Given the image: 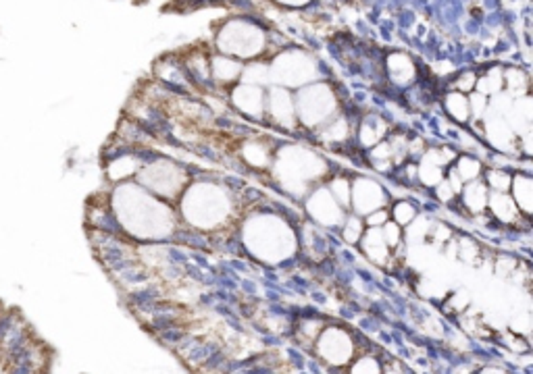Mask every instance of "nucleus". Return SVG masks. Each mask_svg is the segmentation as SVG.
<instances>
[{
  "mask_svg": "<svg viewBox=\"0 0 533 374\" xmlns=\"http://www.w3.org/2000/svg\"><path fill=\"white\" fill-rule=\"evenodd\" d=\"M469 108H471V119H484L490 110V98L479 94V92H471L469 94Z\"/></svg>",
  "mask_w": 533,
  "mask_h": 374,
  "instance_id": "a19ab883",
  "label": "nucleus"
},
{
  "mask_svg": "<svg viewBox=\"0 0 533 374\" xmlns=\"http://www.w3.org/2000/svg\"><path fill=\"white\" fill-rule=\"evenodd\" d=\"M175 210L186 229L208 237L233 231L248 208L236 187L213 177L194 175L177 198Z\"/></svg>",
  "mask_w": 533,
  "mask_h": 374,
  "instance_id": "f03ea898",
  "label": "nucleus"
},
{
  "mask_svg": "<svg viewBox=\"0 0 533 374\" xmlns=\"http://www.w3.org/2000/svg\"><path fill=\"white\" fill-rule=\"evenodd\" d=\"M479 374H509L505 368H498V366H486V368H482Z\"/></svg>",
  "mask_w": 533,
  "mask_h": 374,
  "instance_id": "c03bdc74",
  "label": "nucleus"
},
{
  "mask_svg": "<svg viewBox=\"0 0 533 374\" xmlns=\"http://www.w3.org/2000/svg\"><path fill=\"white\" fill-rule=\"evenodd\" d=\"M486 214L490 216V221L498 223L500 227H511L517 229L521 223H530L517 208V204L513 202V198L509 194H490L488 198V210Z\"/></svg>",
  "mask_w": 533,
  "mask_h": 374,
  "instance_id": "4be33fe9",
  "label": "nucleus"
},
{
  "mask_svg": "<svg viewBox=\"0 0 533 374\" xmlns=\"http://www.w3.org/2000/svg\"><path fill=\"white\" fill-rule=\"evenodd\" d=\"M267 2H271L279 8H286V10H304L315 0H267Z\"/></svg>",
  "mask_w": 533,
  "mask_h": 374,
  "instance_id": "37998d69",
  "label": "nucleus"
},
{
  "mask_svg": "<svg viewBox=\"0 0 533 374\" xmlns=\"http://www.w3.org/2000/svg\"><path fill=\"white\" fill-rule=\"evenodd\" d=\"M452 237H454V229L450 227V223H446V221H436V219H434L427 241L438 244V246H446Z\"/></svg>",
  "mask_w": 533,
  "mask_h": 374,
  "instance_id": "ea45409f",
  "label": "nucleus"
},
{
  "mask_svg": "<svg viewBox=\"0 0 533 374\" xmlns=\"http://www.w3.org/2000/svg\"><path fill=\"white\" fill-rule=\"evenodd\" d=\"M505 90V65L500 62H488L482 69H477V83L475 92L492 98Z\"/></svg>",
  "mask_w": 533,
  "mask_h": 374,
  "instance_id": "bb28decb",
  "label": "nucleus"
},
{
  "mask_svg": "<svg viewBox=\"0 0 533 374\" xmlns=\"http://www.w3.org/2000/svg\"><path fill=\"white\" fill-rule=\"evenodd\" d=\"M269 73H271V85H281L292 92L313 81L327 79L325 65L317 58V54L304 48H298L294 44L269 58Z\"/></svg>",
  "mask_w": 533,
  "mask_h": 374,
  "instance_id": "6e6552de",
  "label": "nucleus"
},
{
  "mask_svg": "<svg viewBox=\"0 0 533 374\" xmlns=\"http://www.w3.org/2000/svg\"><path fill=\"white\" fill-rule=\"evenodd\" d=\"M390 202H392V198L384 183H379L373 177H367V175L352 177L350 212L359 214V216H367L369 212H373L377 208H388Z\"/></svg>",
  "mask_w": 533,
  "mask_h": 374,
  "instance_id": "f8f14e48",
  "label": "nucleus"
},
{
  "mask_svg": "<svg viewBox=\"0 0 533 374\" xmlns=\"http://www.w3.org/2000/svg\"><path fill=\"white\" fill-rule=\"evenodd\" d=\"M269 23L256 15H236L215 27V52L233 56L242 62L267 58Z\"/></svg>",
  "mask_w": 533,
  "mask_h": 374,
  "instance_id": "39448f33",
  "label": "nucleus"
},
{
  "mask_svg": "<svg viewBox=\"0 0 533 374\" xmlns=\"http://www.w3.org/2000/svg\"><path fill=\"white\" fill-rule=\"evenodd\" d=\"M265 123L284 133H300L292 90L281 85L265 87Z\"/></svg>",
  "mask_w": 533,
  "mask_h": 374,
  "instance_id": "9d476101",
  "label": "nucleus"
},
{
  "mask_svg": "<svg viewBox=\"0 0 533 374\" xmlns=\"http://www.w3.org/2000/svg\"><path fill=\"white\" fill-rule=\"evenodd\" d=\"M450 171L465 183L469 181H475V179H482L484 171H486V160L475 156V154H469V152H459L457 160L452 162Z\"/></svg>",
  "mask_w": 533,
  "mask_h": 374,
  "instance_id": "cd10ccee",
  "label": "nucleus"
},
{
  "mask_svg": "<svg viewBox=\"0 0 533 374\" xmlns=\"http://www.w3.org/2000/svg\"><path fill=\"white\" fill-rule=\"evenodd\" d=\"M390 131H392V125H390V121L384 114H379V112H363V114H359L352 142H356V146L363 152H367L369 148H373L375 144L386 139L390 135Z\"/></svg>",
  "mask_w": 533,
  "mask_h": 374,
  "instance_id": "aec40b11",
  "label": "nucleus"
},
{
  "mask_svg": "<svg viewBox=\"0 0 533 374\" xmlns=\"http://www.w3.org/2000/svg\"><path fill=\"white\" fill-rule=\"evenodd\" d=\"M382 374H402V373H400V371H394V368H384Z\"/></svg>",
  "mask_w": 533,
  "mask_h": 374,
  "instance_id": "a18cd8bd",
  "label": "nucleus"
},
{
  "mask_svg": "<svg viewBox=\"0 0 533 374\" xmlns=\"http://www.w3.org/2000/svg\"><path fill=\"white\" fill-rule=\"evenodd\" d=\"M192 177L194 175L190 173V169L186 164L177 162L171 156L150 152L133 181L140 183L152 196H156L169 204H175Z\"/></svg>",
  "mask_w": 533,
  "mask_h": 374,
  "instance_id": "0eeeda50",
  "label": "nucleus"
},
{
  "mask_svg": "<svg viewBox=\"0 0 533 374\" xmlns=\"http://www.w3.org/2000/svg\"><path fill=\"white\" fill-rule=\"evenodd\" d=\"M152 75L154 81L171 90L173 94H183V96H194L196 87L179 58V54H163L154 60L152 65Z\"/></svg>",
  "mask_w": 533,
  "mask_h": 374,
  "instance_id": "4468645a",
  "label": "nucleus"
},
{
  "mask_svg": "<svg viewBox=\"0 0 533 374\" xmlns=\"http://www.w3.org/2000/svg\"><path fill=\"white\" fill-rule=\"evenodd\" d=\"M208 56L211 52L202 50L200 46L188 48L179 54L192 83L196 90L204 92V94H213V83H211V67H208Z\"/></svg>",
  "mask_w": 533,
  "mask_h": 374,
  "instance_id": "412c9836",
  "label": "nucleus"
},
{
  "mask_svg": "<svg viewBox=\"0 0 533 374\" xmlns=\"http://www.w3.org/2000/svg\"><path fill=\"white\" fill-rule=\"evenodd\" d=\"M532 87V75L525 67L519 65H511L505 67V90L511 98H521L527 96Z\"/></svg>",
  "mask_w": 533,
  "mask_h": 374,
  "instance_id": "c85d7f7f",
  "label": "nucleus"
},
{
  "mask_svg": "<svg viewBox=\"0 0 533 374\" xmlns=\"http://www.w3.org/2000/svg\"><path fill=\"white\" fill-rule=\"evenodd\" d=\"M475 83H477V69H473V67H469V69H457V73L448 79V81H444V90H457V92H461V94H471V92H475Z\"/></svg>",
  "mask_w": 533,
  "mask_h": 374,
  "instance_id": "e433bc0d",
  "label": "nucleus"
},
{
  "mask_svg": "<svg viewBox=\"0 0 533 374\" xmlns=\"http://www.w3.org/2000/svg\"><path fill=\"white\" fill-rule=\"evenodd\" d=\"M390 204H392V206H388V210H390V221H394V223L400 225L402 229H404L407 225H411V223L417 219V214L421 212L419 206H417V202L407 200V198L392 200Z\"/></svg>",
  "mask_w": 533,
  "mask_h": 374,
  "instance_id": "f704fd0d",
  "label": "nucleus"
},
{
  "mask_svg": "<svg viewBox=\"0 0 533 374\" xmlns=\"http://www.w3.org/2000/svg\"><path fill=\"white\" fill-rule=\"evenodd\" d=\"M359 248L363 252V256L379 266V269H390V264L394 262V254L392 250L388 248V244L384 241V235H382V229H373V227H367L361 241H359Z\"/></svg>",
  "mask_w": 533,
  "mask_h": 374,
  "instance_id": "b1692460",
  "label": "nucleus"
},
{
  "mask_svg": "<svg viewBox=\"0 0 533 374\" xmlns=\"http://www.w3.org/2000/svg\"><path fill=\"white\" fill-rule=\"evenodd\" d=\"M446 171L442 164H438L427 152L417 160V185L421 189H434L444 177H446Z\"/></svg>",
  "mask_w": 533,
  "mask_h": 374,
  "instance_id": "c756f323",
  "label": "nucleus"
},
{
  "mask_svg": "<svg viewBox=\"0 0 533 374\" xmlns=\"http://www.w3.org/2000/svg\"><path fill=\"white\" fill-rule=\"evenodd\" d=\"M359 114H352V110H348L344 106V110L340 114H336L329 123H325L321 129H317L313 133L315 142L325 146V148H342L348 146L354 137V127H356Z\"/></svg>",
  "mask_w": 533,
  "mask_h": 374,
  "instance_id": "a211bd4d",
  "label": "nucleus"
},
{
  "mask_svg": "<svg viewBox=\"0 0 533 374\" xmlns=\"http://www.w3.org/2000/svg\"><path fill=\"white\" fill-rule=\"evenodd\" d=\"M148 154H144L140 148H117L106 154L104 162V177L110 185L133 181L140 173L142 164L146 162Z\"/></svg>",
  "mask_w": 533,
  "mask_h": 374,
  "instance_id": "2eb2a0df",
  "label": "nucleus"
},
{
  "mask_svg": "<svg viewBox=\"0 0 533 374\" xmlns=\"http://www.w3.org/2000/svg\"><path fill=\"white\" fill-rule=\"evenodd\" d=\"M454 246H457V258L467 262V264H477L482 260V246L469 237V235H461L454 237Z\"/></svg>",
  "mask_w": 533,
  "mask_h": 374,
  "instance_id": "4c0bfd02",
  "label": "nucleus"
},
{
  "mask_svg": "<svg viewBox=\"0 0 533 374\" xmlns=\"http://www.w3.org/2000/svg\"><path fill=\"white\" fill-rule=\"evenodd\" d=\"M509 196L517 204L519 212L530 221L533 214V177L530 171H515Z\"/></svg>",
  "mask_w": 533,
  "mask_h": 374,
  "instance_id": "a878e982",
  "label": "nucleus"
},
{
  "mask_svg": "<svg viewBox=\"0 0 533 374\" xmlns=\"http://www.w3.org/2000/svg\"><path fill=\"white\" fill-rule=\"evenodd\" d=\"M225 100L227 106L240 117L254 123H265V87L240 81L227 92Z\"/></svg>",
  "mask_w": 533,
  "mask_h": 374,
  "instance_id": "dca6fc26",
  "label": "nucleus"
},
{
  "mask_svg": "<svg viewBox=\"0 0 533 374\" xmlns=\"http://www.w3.org/2000/svg\"><path fill=\"white\" fill-rule=\"evenodd\" d=\"M236 235L248 256L269 266L286 264L298 254L296 223L275 210H244L236 225Z\"/></svg>",
  "mask_w": 533,
  "mask_h": 374,
  "instance_id": "7ed1b4c3",
  "label": "nucleus"
},
{
  "mask_svg": "<svg viewBox=\"0 0 533 374\" xmlns=\"http://www.w3.org/2000/svg\"><path fill=\"white\" fill-rule=\"evenodd\" d=\"M382 65H384V79L388 81L390 87H394L398 92L413 85L425 73L419 58L404 50H392V52L384 54Z\"/></svg>",
  "mask_w": 533,
  "mask_h": 374,
  "instance_id": "ddd939ff",
  "label": "nucleus"
},
{
  "mask_svg": "<svg viewBox=\"0 0 533 374\" xmlns=\"http://www.w3.org/2000/svg\"><path fill=\"white\" fill-rule=\"evenodd\" d=\"M331 164L325 156L315 152L311 146L298 142L277 144L273 162L269 169V177L277 189H281L288 198L302 202V198L317 185L325 183L331 175Z\"/></svg>",
  "mask_w": 533,
  "mask_h": 374,
  "instance_id": "20e7f679",
  "label": "nucleus"
},
{
  "mask_svg": "<svg viewBox=\"0 0 533 374\" xmlns=\"http://www.w3.org/2000/svg\"><path fill=\"white\" fill-rule=\"evenodd\" d=\"M365 229H367V227H365L363 216H359V214H354V212H348L338 231H340V237L344 239V244H348V246H359V241H361Z\"/></svg>",
  "mask_w": 533,
  "mask_h": 374,
  "instance_id": "c9c22d12",
  "label": "nucleus"
},
{
  "mask_svg": "<svg viewBox=\"0 0 533 374\" xmlns=\"http://www.w3.org/2000/svg\"><path fill=\"white\" fill-rule=\"evenodd\" d=\"M294 104H296V119L300 125V133L304 131L313 135L317 129L329 123L336 114H340L346 102L338 85H334L329 79H319L296 90Z\"/></svg>",
  "mask_w": 533,
  "mask_h": 374,
  "instance_id": "423d86ee",
  "label": "nucleus"
},
{
  "mask_svg": "<svg viewBox=\"0 0 533 374\" xmlns=\"http://www.w3.org/2000/svg\"><path fill=\"white\" fill-rule=\"evenodd\" d=\"M384 366L375 356H361L359 360H352L348 364V374H382Z\"/></svg>",
  "mask_w": 533,
  "mask_h": 374,
  "instance_id": "58836bf2",
  "label": "nucleus"
},
{
  "mask_svg": "<svg viewBox=\"0 0 533 374\" xmlns=\"http://www.w3.org/2000/svg\"><path fill=\"white\" fill-rule=\"evenodd\" d=\"M119 235L131 241L163 244L181 237L186 227L179 223L175 204H169L136 181L117 183L104 196Z\"/></svg>",
  "mask_w": 533,
  "mask_h": 374,
  "instance_id": "f257e3e1",
  "label": "nucleus"
},
{
  "mask_svg": "<svg viewBox=\"0 0 533 374\" xmlns=\"http://www.w3.org/2000/svg\"><path fill=\"white\" fill-rule=\"evenodd\" d=\"M302 214H304L306 221H311L317 227L329 231V229H340V225L346 219L348 210H344L334 200V196L329 194L325 183H321V185L313 187L302 198Z\"/></svg>",
  "mask_w": 533,
  "mask_h": 374,
  "instance_id": "1a4fd4ad",
  "label": "nucleus"
},
{
  "mask_svg": "<svg viewBox=\"0 0 533 374\" xmlns=\"http://www.w3.org/2000/svg\"><path fill=\"white\" fill-rule=\"evenodd\" d=\"M240 81L242 83H250V85H259V87H269L271 85L269 60L267 58H259V60L244 62Z\"/></svg>",
  "mask_w": 533,
  "mask_h": 374,
  "instance_id": "2f4dec72",
  "label": "nucleus"
},
{
  "mask_svg": "<svg viewBox=\"0 0 533 374\" xmlns=\"http://www.w3.org/2000/svg\"><path fill=\"white\" fill-rule=\"evenodd\" d=\"M315 352L325 364L340 368V366H348L354 360L356 346L346 329L327 327L319 333V337L315 341Z\"/></svg>",
  "mask_w": 533,
  "mask_h": 374,
  "instance_id": "9b49d317",
  "label": "nucleus"
},
{
  "mask_svg": "<svg viewBox=\"0 0 533 374\" xmlns=\"http://www.w3.org/2000/svg\"><path fill=\"white\" fill-rule=\"evenodd\" d=\"M275 148L277 144H273L267 135H248L240 142L236 156L252 173H269Z\"/></svg>",
  "mask_w": 533,
  "mask_h": 374,
  "instance_id": "f3484780",
  "label": "nucleus"
},
{
  "mask_svg": "<svg viewBox=\"0 0 533 374\" xmlns=\"http://www.w3.org/2000/svg\"><path fill=\"white\" fill-rule=\"evenodd\" d=\"M432 223H434V219H429L427 214H421V212H419L417 219H415L411 225H407V227L402 229V233H404V244H407V246H423V244H427Z\"/></svg>",
  "mask_w": 533,
  "mask_h": 374,
  "instance_id": "72a5a7b5",
  "label": "nucleus"
},
{
  "mask_svg": "<svg viewBox=\"0 0 533 374\" xmlns=\"http://www.w3.org/2000/svg\"><path fill=\"white\" fill-rule=\"evenodd\" d=\"M208 67H211L213 94L225 98L227 92H229L236 83H240L244 62L238 60V58H233V56L221 54V52H211V56H208Z\"/></svg>",
  "mask_w": 533,
  "mask_h": 374,
  "instance_id": "6ab92c4d",
  "label": "nucleus"
},
{
  "mask_svg": "<svg viewBox=\"0 0 533 374\" xmlns=\"http://www.w3.org/2000/svg\"><path fill=\"white\" fill-rule=\"evenodd\" d=\"M363 221H365V227L382 229L390 221V210L388 208H377V210L369 212L367 216H363Z\"/></svg>",
  "mask_w": 533,
  "mask_h": 374,
  "instance_id": "79ce46f5",
  "label": "nucleus"
},
{
  "mask_svg": "<svg viewBox=\"0 0 533 374\" xmlns=\"http://www.w3.org/2000/svg\"><path fill=\"white\" fill-rule=\"evenodd\" d=\"M482 181L490 189V194H509L511 181H513V171L502 169V167H486Z\"/></svg>",
  "mask_w": 533,
  "mask_h": 374,
  "instance_id": "473e14b6",
  "label": "nucleus"
},
{
  "mask_svg": "<svg viewBox=\"0 0 533 374\" xmlns=\"http://www.w3.org/2000/svg\"><path fill=\"white\" fill-rule=\"evenodd\" d=\"M440 106L444 110V117L459 127H467L471 121V108H469V96L461 94L457 90H444L440 98Z\"/></svg>",
  "mask_w": 533,
  "mask_h": 374,
  "instance_id": "393cba45",
  "label": "nucleus"
},
{
  "mask_svg": "<svg viewBox=\"0 0 533 374\" xmlns=\"http://www.w3.org/2000/svg\"><path fill=\"white\" fill-rule=\"evenodd\" d=\"M488 198H490V189L486 187V183L482 179H475V181H469V183L463 185V189L459 194V200H457V206L465 216L477 219V216L486 214Z\"/></svg>",
  "mask_w": 533,
  "mask_h": 374,
  "instance_id": "5701e85b",
  "label": "nucleus"
},
{
  "mask_svg": "<svg viewBox=\"0 0 533 374\" xmlns=\"http://www.w3.org/2000/svg\"><path fill=\"white\" fill-rule=\"evenodd\" d=\"M325 187L329 189V194L334 196V200L350 212V189H352V175L342 173V171H334L327 179H325Z\"/></svg>",
  "mask_w": 533,
  "mask_h": 374,
  "instance_id": "7c9ffc66",
  "label": "nucleus"
}]
</instances>
